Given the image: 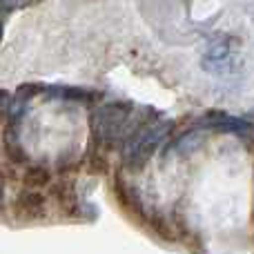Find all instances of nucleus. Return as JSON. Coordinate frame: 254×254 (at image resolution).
Masks as SVG:
<instances>
[{
    "label": "nucleus",
    "mask_w": 254,
    "mask_h": 254,
    "mask_svg": "<svg viewBox=\"0 0 254 254\" xmlns=\"http://www.w3.org/2000/svg\"><path fill=\"white\" fill-rule=\"evenodd\" d=\"M0 36H2V27H0Z\"/></svg>",
    "instance_id": "5"
},
{
    "label": "nucleus",
    "mask_w": 254,
    "mask_h": 254,
    "mask_svg": "<svg viewBox=\"0 0 254 254\" xmlns=\"http://www.w3.org/2000/svg\"><path fill=\"white\" fill-rule=\"evenodd\" d=\"M201 125L207 127V129H214V131H230V134H246V131L252 129L250 121L237 119V116L223 114V112H212V114L203 116Z\"/></svg>",
    "instance_id": "3"
},
{
    "label": "nucleus",
    "mask_w": 254,
    "mask_h": 254,
    "mask_svg": "<svg viewBox=\"0 0 254 254\" xmlns=\"http://www.w3.org/2000/svg\"><path fill=\"white\" fill-rule=\"evenodd\" d=\"M203 140H205V134H203V129H192V131H188V134H183L179 140L174 143V152L176 154H192V152H196L198 147L203 145Z\"/></svg>",
    "instance_id": "4"
},
{
    "label": "nucleus",
    "mask_w": 254,
    "mask_h": 254,
    "mask_svg": "<svg viewBox=\"0 0 254 254\" xmlns=\"http://www.w3.org/2000/svg\"><path fill=\"white\" fill-rule=\"evenodd\" d=\"M131 105L129 103H105L92 116V131L103 145H116L125 140L138 125H131Z\"/></svg>",
    "instance_id": "2"
},
{
    "label": "nucleus",
    "mask_w": 254,
    "mask_h": 254,
    "mask_svg": "<svg viewBox=\"0 0 254 254\" xmlns=\"http://www.w3.org/2000/svg\"><path fill=\"white\" fill-rule=\"evenodd\" d=\"M174 129L172 121H143L129 136L125 138V149H123V163L129 170H140L149 158L154 156L163 140L170 136Z\"/></svg>",
    "instance_id": "1"
}]
</instances>
